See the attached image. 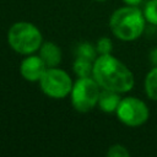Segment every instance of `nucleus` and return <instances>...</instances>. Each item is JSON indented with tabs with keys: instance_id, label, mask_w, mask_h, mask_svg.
Returning <instances> with one entry per match:
<instances>
[{
	"instance_id": "obj_1",
	"label": "nucleus",
	"mask_w": 157,
	"mask_h": 157,
	"mask_svg": "<svg viewBox=\"0 0 157 157\" xmlns=\"http://www.w3.org/2000/svg\"><path fill=\"white\" fill-rule=\"evenodd\" d=\"M92 77L101 88L126 93L131 91L135 78L130 69L112 54H104L93 61Z\"/></svg>"
},
{
	"instance_id": "obj_2",
	"label": "nucleus",
	"mask_w": 157,
	"mask_h": 157,
	"mask_svg": "<svg viewBox=\"0 0 157 157\" xmlns=\"http://www.w3.org/2000/svg\"><path fill=\"white\" fill-rule=\"evenodd\" d=\"M146 18L137 6L125 5L117 9L110 18L109 27L112 33L120 40L131 42L137 39L145 31Z\"/></svg>"
},
{
	"instance_id": "obj_3",
	"label": "nucleus",
	"mask_w": 157,
	"mask_h": 157,
	"mask_svg": "<svg viewBox=\"0 0 157 157\" xmlns=\"http://www.w3.org/2000/svg\"><path fill=\"white\" fill-rule=\"evenodd\" d=\"M42 40L40 31L29 22H16L7 32V42L18 54L29 55L37 52L42 45Z\"/></svg>"
},
{
	"instance_id": "obj_4",
	"label": "nucleus",
	"mask_w": 157,
	"mask_h": 157,
	"mask_svg": "<svg viewBox=\"0 0 157 157\" xmlns=\"http://www.w3.org/2000/svg\"><path fill=\"white\" fill-rule=\"evenodd\" d=\"M101 86L92 77H78L70 92L72 107L81 113L90 112L98 104Z\"/></svg>"
},
{
	"instance_id": "obj_5",
	"label": "nucleus",
	"mask_w": 157,
	"mask_h": 157,
	"mask_svg": "<svg viewBox=\"0 0 157 157\" xmlns=\"http://www.w3.org/2000/svg\"><path fill=\"white\" fill-rule=\"evenodd\" d=\"M39 85L44 94L55 99L65 98L67 94H70L74 86L69 74L56 67H48L40 78Z\"/></svg>"
},
{
	"instance_id": "obj_6",
	"label": "nucleus",
	"mask_w": 157,
	"mask_h": 157,
	"mask_svg": "<svg viewBox=\"0 0 157 157\" xmlns=\"http://www.w3.org/2000/svg\"><path fill=\"white\" fill-rule=\"evenodd\" d=\"M115 113L118 119L124 125L131 128L144 125L150 117V110L147 104L137 97L121 98Z\"/></svg>"
},
{
	"instance_id": "obj_7",
	"label": "nucleus",
	"mask_w": 157,
	"mask_h": 157,
	"mask_svg": "<svg viewBox=\"0 0 157 157\" xmlns=\"http://www.w3.org/2000/svg\"><path fill=\"white\" fill-rule=\"evenodd\" d=\"M48 66L43 61V59L38 55H28L25 58L20 65V72L22 77L29 82H37L40 81L43 75L45 74Z\"/></svg>"
},
{
	"instance_id": "obj_8",
	"label": "nucleus",
	"mask_w": 157,
	"mask_h": 157,
	"mask_svg": "<svg viewBox=\"0 0 157 157\" xmlns=\"http://www.w3.org/2000/svg\"><path fill=\"white\" fill-rule=\"evenodd\" d=\"M39 56L47 64L48 67H56L61 61V50L53 42L42 43L39 48Z\"/></svg>"
},
{
	"instance_id": "obj_9",
	"label": "nucleus",
	"mask_w": 157,
	"mask_h": 157,
	"mask_svg": "<svg viewBox=\"0 0 157 157\" xmlns=\"http://www.w3.org/2000/svg\"><path fill=\"white\" fill-rule=\"evenodd\" d=\"M120 101H121L120 93L103 88L98 98V107L104 113H113V112H117Z\"/></svg>"
},
{
	"instance_id": "obj_10",
	"label": "nucleus",
	"mask_w": 157,
	"mask_h": 157,
	"mask_svg": "<svg viewBox=\"0 0 157 157\" xmlns=\"http://www.w3.org/2000/svg\"><path fill=\"white\" fill-rule=\"evenodd\" d=\"M144 86H145L146 96L150 99L157 102V66H153L147 72V75L145 77Z\"/></svg>"
},
{
	"instance_id": "obj_11",
	"label": "nucleus",
	"mask_w": 157,
	"mask_h": 157,
	"mask_svg": "<svg viewBox=\"0 0 157 157\" xmlns=\"http://www.w3.org/2000/svg\"><path fill=\"white\" fill-rule=\"evenodd\" d=\"M74 72L78 76V77H88L92 76V71H93V61L88 60L86 58L82 56H76L74 65H72Z\"/></svg>"
},
{
	"instance_id": "obj_12",
	"label": "nucleus",
	"mask_w": 157,
	"mask_h": 157,
	"mask_svg": "<svg viewBox=\"0 0 157 157\" xmlns=\"http://www.w3.org/2000/svg\"><path fill=\"white\" fill-rule=\"evenodd\" d=\"M142 12L146 22L157 26V0H148L144 6Z\"/></svg>"
},
{
	"instance_id": "obj_13",
	"label": "nucleus",
	"mask_w": 157,
	"mask_h": 157,
	"mask_svg": "<svg viewBox=\"0 0 157 157\" xmlns=\"http://www.w3.org/2000/svg\"><path fill=\"white\" fill-rule=\"evenodd\" d=\"M97 53H98L97 48L93 47L91 43H81V44H78V47L76 49L77 56H82V58H86V59L92 60V61L96 60Z\"/></svg>"
},
{
	"instance_id": "obj_14",
	"label": "nucleus",
	"mask_w": 157,
	"mask_h": 157,
	"mask_svg": "<svg viewBox=\"0 0 157 157\" xmlns=\"http://www.w3.org/2000/svg\"><path fill=\"white\" fill-rule=\"evenodd\" d=\"M97 52L99 55H104V54H112V49H113V43L108 37H102L98 39L97 44H96Z\"/></svg>"
},
{
	"instance_id": "obj_15",
	"label": "nucleus",
	"mask_w": 157,
	"mask_h": 157,
	"mask_svg": "<svg viewBox=\"0 0 157 157\" xmlns=\"http://www.w3.org/2000/svg\"><path fill=\"white\" fill-rule=\"evenodd\" d=\"M107 156L108 157H129L130 156V152L128 151V148L124 145L115 144V145H112L108 148Z\"/></svg>"
},
{
	"instance_id": "obj_16",
	"label": "nucleus",
	"mask_w": 157,
	"mask_h": 157,
	"mask_svg": "<svg viewBox=\"0 0 157 157\" xmlns=\"http://www.w3.org/2000/svg\"><path fill=\"white\" fill-rule=\"evenodd\" d=\"M150 61H151L155 66H157V47L153 48V49L150 52Z\"/></svg>"
},
{
	"instance_id": "obj_17",
	"label": "nucleus",
	"mask_w": 157,
	"mask_h": 157,
	"mask_svg": "<svg viewBox=\"0 0 157 157\" xmlns=\"http://www.w3.org/2000/svg\"><path fill=\"white\" fill-rule=\"evenodd\" d=\"M125 2V5H130V6H139L142 0H123Z\"/></svg>"
},
{
	"instance_id": "obj_18",
	"label": "nucleus",
	"mask_w": 157,
	"mask_h": 157,
	"mask_svg": "<svg viewBox=\"0 0 157 157\" xmlns=\"http://www.w3.org/2000/svg\"><path fill=\"white\" fill-rule=\"evenodd\" d=\"M96 1H107V0H96Z\"/></svg>"
}]
</instances>
